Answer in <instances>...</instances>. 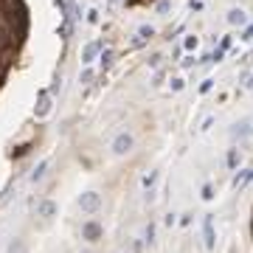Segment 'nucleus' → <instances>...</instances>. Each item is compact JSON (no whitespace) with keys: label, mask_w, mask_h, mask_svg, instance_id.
Returning a JSON list of instances; mask_svg holds the SVG:
<instances>
[{"label":"nucleus","mask_w":253,"mask_h":253,"mask_svg":"<svg viewBox=\"0 0 253 253\" xmlns=\"http://www.w3.org/2000/svg\"><path fill=\"white\" fill-rule=\"evenodd\" d=\"M79 208L84 214H96V211L102 208V194H99V191H84V194L79 197Z\"/></svg>","instance_id":"1"},{"label":"nucleus","mask_w":253,"mask_h":253,"mask_svg":"<svg viewBox=\"0 0 253 253\" xmlns=\"http://www.w3.org/2000/svg\"><path fill=\"white\" fill-rule=\"evenodd\" d=\"M132 147H135V138H132L129 132H118V135H115V141H113V152H115V155H129Z\"/></svg>","instance_id":"2"},{"label":"nucleus","mask_w":253,"mask_h":253,"mask_svg":"<svg viewBox=\"0 0 253 253\" xmlns=\"http://www.w3.org/2000/svg\"><path fill=\"white\" fill-rule=\"evenodd\" d=\"M203 236H206V251L217 248V233H214V214L203 217Z\"/></svg>","instance_id":"3"},{"label":"nucleus","mask_w":253,"mask_h":253,"mask_svg":"<svg viewBox=\"0 0 253 253\" xmlns=\"http://www.w3.org/2000/svg\"><path fill=\"white\" fill-rule=\"evenodd\" d=\"M102 233H104V228H102V222H96V219H87L82 225V239H87V242H99Z\"/></svg>","instance_id":"4"},{"label":"nucleus","mask_w":253,"mask_h":253,"mask_svg":"<svg viewBox=\"0 0 253 253\" xmlns=\"http://www.w3.org/2000/svg\"><path fill=\"white\" fill-rule=\"evenodd\" d=\"M57 203L54 200H42L40 206H37V217H42V219H51V217H57Z\"/></svg>","instance_id":"5"},{"label":"nucleus","mask_w":253,"mask_h":253,"mask_svg":"<svg viewBox=\"0 0 253 253\" xmlns=\"http://www.w3.org/2000/svg\"><path fill=\"white\" fill-rule=\"evenodd\" d=\"M99 42H90V45H84V51H82V62H84V65H90L93 59H96V54H99Z\"/></svg>","instance_id":"6"},{"label":"nucleus","mask_w":253,"mask_h":253,"mask_svg":"<svg viewBox=\"0 0 253 253\" xmlns=\"http://www.w3.org/2000/svg\"><path fill=\"white\" fill-rule=\"evenodd\" d=\"M228 23L231 25H245V23H248V17H245L242 9H231V12H228Z\"/></svg>","instance_id":"7"},{"label":"nucleus","mask_w":253,"mask_h":253,"mask_svg":"<svg viewBox=\"0 0 253 253\" xmlns=\"http://www.w3.org/2000/svg\"><path fill=\"white\" fill-rule=\"evenodd\" d=\"M158 177H161V172H149V174H144L141 186H144L147 191H152V189H155V183H158Z\"/></svg>","instance_id":"8"},{"label":"nucleus","mask_w":253,"mask_h":253,"mask_svg":"<svg viewBox=\"0 0 253 253\" xmlns=\"http://www.w3.org/2000/svg\"><path fill=\"white\" fill-rule=\"evenodd\" d=\"M239 161H242L239 149H228V169H236V166H239Z\"/></svg>","instance_id":"9"},{"label":"nucleus","mask_w":253,"mask_h":253,"mask_svg":"<svg viewBox=\"0 0 253 253\" xmlns=\"http://www.w3.org/2000/svg\"><path fill=\"white\" fill-rule=\"evenodd\" d=\"M45 169H48V161H42V163H40V166L34 169V174H31V180H34V183H37V180H42V177H45Z\"/></svg>","instance_id":"10"},{"label":"nucleus","mask_w":253,"mask_h":253,"mask_svg":"<svg viewBox=\"0 0 253 253\" xmlns=\"http://www.w3.org/2000/svg\"><path fill=\"white\" fill-rule=\"evenodd\" d=\"M48 110H51V99H48V96H42V102H40V107H37V115L42 118V115H48Z\"/></svg>","instance_id":"11"},{"label":"nucleus","mask_w":253,"mask_h":253,"mask_svg":"<svg viewBox=\"0 0 253 253\" xmlns=\"http://www.w3.org/2000/svg\"><path fill=\"white\" fill-rule=\"evenodd\" d=\"M9 253H25V242L23 239H14L12 245H9Z\"/></svg>","instance_id":"12"},{"label":"nucleus","mask_w":253,"mask_h":253,"mask_svg":"<svg viewBox=\"0 0 253 253\" xmlns=\"http://www.w3.org/2000/svg\"><path fill=\"white\" fill-rule=\"evenodd\" d=\"M233 135H236V138H239V135H253V132H251V124H236Z\"/></svg>","instance_id":"13"},{"label":"nucleus","mask_w":253,"mask_h":253,"mask_svg":"<svg viewBox=\"0 0 253 253\" xmlns=\"http://www.w3.org/2000/svg\"><path fill=\"white\" fill-rule=\"evenodd\" d=\"M183 48H186V51H194V48H197V37H186Z\"/></svg>","instance_id":"14"},{"label":"nucleus","mask_w":253,"mask_h":253,"mask_svg":"<svg viewBox=\"0 0 253 253\" xmlns=\"http://www.w3.org/2000/svg\"><path fill=\"white\" fill-rule=\"evenodd\" d=\"M203 200H214V189H211V186H203Z\"/></svg>","instance_id":"15"},{"label":"nucleus","mask_w":253,"mask_h":253,"mask_svg":"<svg viewBox=\"0 0 253 253\" xmlns=\"http://www.w3.org/2000/svg\"><path fill=\"white\" fill-rule=\"evenodd\" d=\"M110 59H113V54H110V51H104V54H102V68H110Z\"/></svg>","instance_id":"16"},{"label":"nucleus","mask_w":253,"mask_h":253,"mask_svg":"<svg viewBox=\"0 0 253 253\" xmlns=\"http://www.w3.org/2000/svg\"><path fill=\"white\" fill-rule=\"evenodd\" d=\"M147 242H149V245L155 242V225H149V228H147Z\"/></svg>","instance_id":"17"},{"label":"nucleus","mask_w":253,"mask_h":253,"mask_svg":"<svg viewBox=\"0 0 253 253\" xmlns=\"http://www.w3.org/2000/svg\"><path fill=\"white\" fill-rule=\"evenodd\" d=\"M155 34V28H152V25H144V28H141V37H152Z\"/></svg>","instance_id":"18"},{"label":"nucleus","mask_w":253,"mask_h":253,"mask_svg":"<svg viewBox=\"0 0 253 253\" xmlns=\"http://www.w3.org/2000/svg\"><path fill=\"white\" fill-rule=\"evenodd\" d=\"M161 59H163L161 54H155V57L149 59V68H158V65H161Z\"/></svg>","instance_id":"19"},{"label":"nucleus","mask_w":253,"mask_h":253,"mask_svg":"<svg viewBox=\"0 0 253 253\" xmlns=\"http://www.w3.org/2000/svg\"><path fill=\"white\" fill-rule=\"evenodd\" d=\"M183 84H186L183 79H172V90H183Z\"/></svg>","instance_id":"20"},{"label":"nucleus","mask_w":253,"mask_h":253,"mask_svg":"<svg viewBox=\"0 0 253 253\" xmlns=\"http://www.w3.org/2000/svg\"><path fill=\"white\" fill-rule=\"evenodd\" d=\"M93 79V70H84V73H82V82H84V84H87V82Z\"/></svg>","instance_id":"21"},{"label":"nucleus","mask_w":253,"mask_h":253,"mask_svg":"<svg viewBox=\"0 0 253 253\" xmlns=\"http://www.w3.org/2000/svg\"><path fill=\"white\" fill-rule=\"evenodd\" d=\"M211 124H214V115H208L206 121H203V126H200V129H208V126H211Z\"/></svg>","instance_id":"22"},{"label":"nucleus","mask_w":253,"mask_h":253,"mask_svg":"<svg viewBox=\"0 0 253 253\" xmlns=\"http://www.w3.org/2000/svg\"><path fill=\"white\" fill-rule=\"evenodd\" d=\"M87 20H90V23H96V20H99V12H96V9H93V12H87Z\"/></svg>","instance_id":"23"},{"label":"nucleus","mask_w":253,"mask_h":253,"mask_svg":"<svg viewBox=\"0 0 253 253\" xmlns=\"http://www.w3.org/2000/svg\"><path fill=\"white\" fill-rule=\"evenodd\" d=\"M200 90H203V93H208V90H211V79H206V82H203V84H200Z\"/></svg>","instance_id":"24"},{"label":"nucleus","mask_w":253,"mask_h":253,"mask_svg":"<svg viewBox=\"0 0 253 253\" xmlns=\"http://www.w3.org/2000/svg\"><path fill=\"white\" fill-rule=\"evenodd\" d=\"M82 253H90V251H82Z\"/></svg>","instance_id":"25"}]
</instances>
